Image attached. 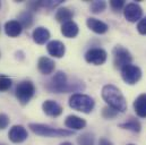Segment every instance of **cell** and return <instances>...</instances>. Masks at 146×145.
<instances>
[{"instance_id":"ac0fdd59","label":"cell","mask_w":146,"mask_h":145,"mask_svg":"<svg viewBox=\"0 0 146 145\" xmlns=\"http://www.w3.org/2000/svg\"><path fill=\"white\" fill-rule=\"evenodd\" d=\"M23 31L22 25L18 23V21H9L5 24V32L6 34L10 37L18 36Z\"/></svg>"},{"instance_id":"83f0119b","label":"cell","mask_w":146,"mask_h":145,"mask_svg":"<svg viewBox=\"0 0 146 145\" xmlns=\"http://www.w3.org/2000/svg\"><path fill=\"white\" fill-rule=\"evenodd\" d=\"M137 31H138L139 34L146 35V16L138 22V24H137Z\"/></svg>"},{"instance_id":"2e32d148","label":"cell","mask_w":146,"mask_h":145,"mask_svg":"<svg viewBox=\"0 0 146 145\" xmlns=\"http://www.w3.org/2000/svg\"><path fill=\"white\" fill-rule=\"evenodd\" d=\"M134 110L141 118H146V93L141 94L134 101Z\"/></svg>"},{"instance_id":"e575fe53","label":"cell","mask_w":146,"mask_h":145,"mask_svg":"<svg viewBox=\"0 0 146 145\" xmlns=\"http://www.w3.org/2000/svg\"><path fill=\"white\" fill-rule=\"evenodd\" d=\"M0 29H1V27H0Z\"/></svg>"},{"instance_id":"ffe728a7","label":"cell","mask_w":146,"mask_h":145,"mask_svg":"<svg viewBox=\"0 0 146 145\" xmlns=\"http://www.w3.org/2000/svg\"><path fill=\"white\" fill-rule=\"evenodd\" d=\"M119 127L122 128V129L130 130V132H133V133H139V132L142 130V125H141V122H139L136 118H133V117H130L127 121L119 124Z\"/></svg>"},{"instance_id":"d4e9b609","label":"cell","mask_w":146,"mask_h":145,"mask_svg":"<svg viewBox=\"0 0 146 145\" xmlns=\"http://www.w3.org/2000/svg\"><path fill=\"white\" fill-rule=\"evenodd\" d=\"M11 84H13V82L10 78H8L6 76H0V92L9 90Z\"/></svg>"},{"instance_id":"f546056e","label":"cell","mask_w":146,"mask_h":145,"mask_svg":"<svg viewBox=\"0 0 146 145\" xmlns=\"http://www.w3.org/2000/svg\"><path fill=\"white\" fill-rule=\"evenodd\" d=\"M99 145H113L109 140H107L106 137H101L99 141Z\"/></svg>"},{"instance_id":"1f68e13d","label":"cell","mask_w":146,"mask_h":145,"mask_svg":"<svg viewBox=\"0 0 146 145\" xmlns=\"http://www.w3.org/2000/svg\"><path fill=\"white\" fill-rule=\"evenodd\" d=\"M127 145H135V144H131V143H130V144H127Z\"/></svg>"},{"instance_id":"9a60e30c","label":"cell","mask_w":146,"mask_h":145,"mask_svg":"<svg viewBox=\"0 0 146 145\" xmlns=\"http://www.w3.org/2000/svg\"><path fill=\"white\" fill-rule=\"evenodd\" d=\"M65 125L67 128L72 129V130H79V129H83L85 126H86V121L85 119L78 117V116H75V114H70L66 118L65 120Z\"/></svg>"},{"instance_id":"5b68a950","label":"cell","mask_w":146,"mask_h":145,"mask_svg":"<svg viewBox=\"0 0 146 145\" xmlns=\"http://www.w3.org/2000/svg\"><path fill=\"white\" fill-rule=\"evenodd\" d=\"M35 86L31 80H23L16 87V98L21 104H27L34 96Z\"/></svg>"},{"instance_id":"e0dca14e","label":"cell","mask_w":146,"mask_h":145,"mask_svg":"<svg viewBox=\"0 0 146 145\" xmlns=\"http://www.w3.org/2000/svg\"><path fill=\"white\" fill-rule=\"evenodd\" d=\"M33 41L37 44H44L50 39V32L43 26H38L33 31Z\"/></svg>"},{"instance_id":"5bb4252c","label":"cell","mask_w":146,"mask_h":145,"mask_svg":"<svg viewBox=\"0 0 146 145\" xmlns=\"http://www.w3.org/2000/svg\"><path fill=\"white\" fill-rule=\"evenodd\" d=\"M56 68V64L52 59L48 57H41L37 61V69L43 75H50L52 74Z\"/></svg>"},{"instance_id":"836d02e7","label":"cell","mask_w":146,"mask_h":145,"mask_svg":"<svg viewBox=\"0 0 146 145\" xmlns=\"http://www.w3.org/2000/svg\"><path fill=\"white\" fill-rule=\"evenodd\" d=\"M0 145H6V144H0Z\"/></svg>"},{"instance_id":"52a82bcc","label":"cell","mask_w":146,"mask_h":145,"mask_svg":"<svg viewBox=\"0 0 146 145\" xmlns=\"http://www.w3.org/2000/svg\"><path fill=\"white\" fill-rule=\"evenodd\" d=\"M121 77L128 85H135L142 78V69L136 65H127L121 69Z\"/></svg>"},{"instance_id":"603a6c76","label":"cell","mask_w":146,"mask_h":145,"mask_svg":"<svg viewBox=\"0 0 146 145\" xmlns=\"http://www.w3.org/2000/svg\"><path fill=\"white\" fill-rule=\"evenodd\" d=\"M94 135L91 133H84L77 138V143L79 145H94Z\"/></svg>"},{"instance_id":"7c38bea8","label":"cell","mask_w":146,"mask_h":145,"mask_svg":"<svg viewBox=\"0 0 146 145\" xmlns=\"http://www.w3.org/2000/svg\"><path fill=\"white\" fill-rule=\"evenodd\" d=\"M46 49H48L49 55H51L54 58H62L65 56V52H66L65 44L61 41H58V40L50 41L46 45Z\"/></svg>"},{"instance_id":"ba28073f","label":"cell","mask_w":146,"mask_h":145,"mask_svg":"<svg viewBox=\"0 0 146 145\" xmlns=\"http://www.w3.org/2000/svg\"><path fill=\"white\" fill-rule=\"evenodd\" d=\"M108 55L107 51L101 49V48H94V49H90L86 53H85V60L91 64V65H95V66H100L103 65L107 61Z\"/></svg>"},{"instance_id":"f1b7e54d","label":"cell","mask_w":146,"mask_h":145,"mask_svg":"<svg viewBox=\"0 0 146 145\" xmlns=\"http://www.w3.org/2000/svg\"><path fill=\"white\" fill-rule=\"evenodd\" d=\"M8 125H9V117L5 113H0V130L7 128Z\"/></svg>"},{"instance_id":"44dd1931","label":"cell","mask_w":146,"mask_h":145,"mask_svg":"<svg viewBox=\"0 0 146 145\" xmlns=\"http://www.w3.org/2000/svg\"><path fill=\"white\" fill-rule=\"evenodd\" d=\"M73 17L74 14L69 8L62 7V8H59L56 13V21L59 22V23H62V24H65L67 22H70Z\"/></svg>"},{"instance_id":"277c9868","label":"cell","mask_w":146,"mask_h":145,"mask_svg":"<svg viewBox=\"0 0 146 145\" xmlns=\"http://www.w3.org/2000/svg\"><path fill=\"white\" fill-rule=\"evenodd\" d=\"M46 87L49 88V91L54 93H68L72 90H75L73 84L68 83L67 75L64 72H58L57 74H54V76L49 82Z\"/></svg>"},{"instance_id":"3957f363","label":"cell","mask_w":146,"mask_h":145,"mask_svg":"<svg viewBox=\"0 0 146 145\" xmlns=\"http://www.w3.org/2000/svg\"><path fill=\"white\" fill-rule=\"evenodd\" d=\"M94 106H95V102H94L93 98H91L90 95H86V94L76 93V94H73L69 99V107L73 108L74 110L83 112V113L92 112V110L94 109Z\"/></svg>"},{"instance_id":"7402d4cb","label":"cell","mask_w":146,"mask_h":145,"mask_svg":"<svg viewBox=\"0 0 146 145\" xmlns=\"http://www.w3.org/2000/svg\"><path fill=\"white\" fill-rule=\"evenodd\" d=\"M33 21H34V18H33V15L30 10L23 11L18 16V23L22 25L23 29H30L33 25Z\"/></svg>"},{"instance_id":"4316f807","label":"cell","mask_w":146,"mask_h":145,"mask_svg":"<svg viewBox=\"0 0 146 145\" xmlns=\"http://www.w3.org/2000/svg\"><path fill=\"white\" fill-rule=\"evenodd\" d=\"M117 114H118V112L115 110L111 109L110 107H104L102 109V116L106 119H113L114 117H117Z\"/></svg>"},{"instance_id":"d6a6232c","label":"cell","mask_w":146,"mask_h":145,"mask_svg":"<svg viewBox=\"0 0 146 145\" xmlns=\"http://www.w3.org/2000/svg\"><path fill=\"white\" fill-rule=\"evenodd\" d=\"M0 7H1V2H0Z\"/></svg>"},{"instance_id":"484cf974","label":"cell","mask_w":146,"mask_h":145,"mask_svg":"<svg viewBox=\"0 0 146 145\" xmlns=\"http://www.w3.org/2000/svg\"><path fill=\"white\" fill-rule=\"evenodd\" d=\"M110 6H111V8L113 9V11L119 13V11H121V10L125 8L126 3H125L123 0H111V1H110Z\"/></svg>"},{"instance_id":"8992f818","label":"cell","mask_w":146,"mask_h":145,"mask_svg":"<svg viewBox=\"0 0 146 145\" xmlns=\"http://www.w3.org/2000/svg\"><path fill=\"white\" fill-rule=\"evenodd\" d=\"M133 60L131 53L121 45H115L113 49V65L117 69H122L125 66L130 65Z\"/></svg>"},{"instance_id":"4fadbf2b","label":"cell","mask_w":146,"mask_h":145,"mask_svg":"<svg viewBox=\"0 0 146 145\" xmlns=\"http://www.w3.org/2000/svg\"><path fill=\"white\" fill-rule=\"evenodd\" d=\"M86 24H87L88 29L91 31H93L94 33H96V34H104L109 30V26L104 22H102V21H100L98 18H94V17L87 18Z\"/></svg>"},{"instance_id":"4dcf8cb0","label":"cell","mask_w":146,"mask_h":145,"mask_svg":"<svg viewBox=\"0 0 146 145\" xmlns=\"http://www.w3.org/2000/svg\"><path fill=\"white\" fill-rule=\"evenodd\" d=\"M60 145H73L70 142H64V143H61Z\"/></svg>"},{"instance_id":"7a4b0ae2","label":"cell","mask_w":146,"mask_h":145,"mask_svg":"<svg viewBox=\"0 0 146 145\" xmlns=\"http://www.w3.org/2000/svg\"><path fill=\"white\" fill-rule=\"evenodd\" d=\"M29 127L34 134L40 135V136H45V137H64V136H72L74 134L73 130L53 128V127H50L48 125H42V124H30Z\"/></svg>"},{"instance_id":"6da1fadb","label":"cell","mask_w":146,"mask_h":145,"mask_svg":"<svg viewBox=\"0 0 146 145\" xmlns=\"http://www.w3.org/2000/svg\"><path fill=\"white\" fill-rule=\"evenodd\" d=\"M102 98L108 104V107L115 110L117 112H125L127 110V101L123 94L117 86L112 84H108L103 86Z\"/></svg>"},{"instance_id":"8fae6325","label":"cell","mask_w":146,"mask_h":145,"mask_svg":"<svg viewBox=\"0 0 146 145\" xmlns=\"http://www.w3.org/2000/svg\"><path fill=\"white\" fill-rule=\"evenodd\" d=\"M42 109H43V112L46 116L54 117V118L56 117H59L62 113V111H64L62 107L59 103H57L56 101H53V100H46V101H44L43 104H42Z\"/></svg>"},{"instance_id":"9c48e42d","label":"cell","mask_w":146,"mask_h":145,"mask_svg":"<svg viewBox=\"0 0 146 145\" xmlns=\"http://www.w3.org/2000/svg\"><path fill=\"white\" fill-rule=\"evenodd\" d=\"M123 16L125 18L130 22V23H135L139 19H142V16H143V9L142 7L136 3V2H130V3H127L123 8Z\"/></svg>"},{"instance_id":"cb8c5ba5","label":"cell","mask_w":146,"mask_h":145,"mask_svg":"<svg viewBox=\"0 0 146 145\" xmlns=\"http://www.w3.org/2000/svg\"><path fill=\"white\" fill-rule=\"evenodd\" d=\"M107 8V2L106 1H102V0H95L91 3V11L94 13V14H100V13H103Z\"/></svg>"},{"instance_id":"d6986e66","label":"cell","mask_w":146,"mask_h":145,"mask_svg":"<svg viewBox=\"0 0 146 145\" xmlns=\"http://www.w3.org/2000/svg\"><path fill=\"white\" fill-rule=\"evenodd\" d=\"M78 32H79V29H78V25L70 21V22H67L65 24H62L61 26V33L62 35L68 37V39H73L78 35Z\"/></svg>"},{"instance_id":"30bf717a","label":"cell","mask_w":146,"mask_h":145,"mask_svg":"<svg viewBox=\"0 0 146 145\" xmlns=\"http://www.w3.org/2000/svg\"><path fill=\"white\" fill-rule=\"evenodd\" d=\"M9 140L13 142V143H22L24 141L27 140L29 137V134H27V130L21 126V125H15L10 128L9 130Z\"/></svg>"}]
</instances>
